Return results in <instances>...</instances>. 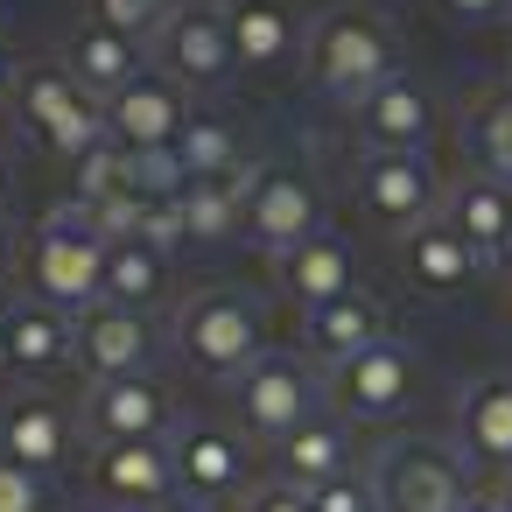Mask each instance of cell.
<instances>
[{"label": "cell", "mask_w": 512, "mask_h": 512, "mask_svg": "<svg viewBox=\"0 0 512 512\" xmlns=\"http://www.w3.org/2000/svg\"><path fill=\"white\" fill-rule=\"evenodd\" d=\"M169 456H176V491H190L204 505L211 498H232L246 484V442L232 428H183L169 442Z\"/></svg>", "instance_id": "cell-16"}, {"label": "cell", "mask_w": 512, "mask_h": 512, "mask_svg": "<svg viewBox=\"0 0 512 512\" xmlns=\"http://www.w3.org/2000/svg\"><path fill=\"white\" fill-rule=\"evenodd\" d=\"M162 512H204V505H162Z\"/></svg>", "instance_id": "cell-44"}, {"label": "cell", "mask_w": 512, "mask_h": 512, "mask_svg": "<svg viewBox=\"0 0 512 512\" xmlns=\"http://www.w3.org/2000/svg\"><path fill=\"white\" fill-rule=\"evenodd\" d=\"M71 337H78V316H57V309H15V330H8V358L15 372H50L71 358Z\"/></svg>", "instance_id": "cell-27"}, {"label": "cell", "mask_w": 512, "mask_h": 512, "mask_svg": "<svg viewBox=\"0 0 512 512\" xmlns=\"http://www.w3.org/2000/svg\"><path fill=\"white\" fill-rule=\"evenodd\" d=\"M372 491H379V512H456L470 498L456 456L435 449V442H393L379 456Z\"/></svg>", "instance_id": "cell-8"}, {"label": "cell", "mask_w": 512, "mask_h": 512, "mask_svg": "<svg viewBox=\"0 0 512 512\" xmlns=\"http://www.w3.org/2000/svg\"><path fill=\"white\" fill-rule=\"evenodd\" d=\"M141 239H148L155 253H169V246L183 239V211H176V204H148V218H141Z\"/></svg>", "instance_id": "cell-35"}, {"label": "cell", "mask_w": 512, "mask_h": 512, "mask_svg": "<svg viewBox=\"0 0 512 512\" xmlns=\"http://www.w3.org/2000/svg\"><path fill=\"white\" fill-rule=\"evenodd\" d=\"M176 351H183V365H197L211 379H239L246 365L267 358V316L239 288H204L176 309Z\"/></svg>", "instance_id": "cell-2"}, {"label": "cell", "mask_w": 512, "mask_h": 512, "mask_svg": "<svg viewBox=\"0 0 512 512\" xmlns=\"http://www.w3.org/2000/svg\"><path fill=\"white\" fill-rule=\"evenodd\" d=\"M15 127L43 148V155H85L92 141H106V106L64 71V64H29L15 71Z\"/></svg>", "instance_id": "cell-3"}, {"label": "cell", "mask_w": 512, "mask_h": 512, "mask_svg": "<svg viewBox=\"0 0 512 512\" xmlns=\"http://www.w3.org/2000/svg\"><path fill=\"white\" fill-rule=\"evenodd\" d=\"M302 57H309L316 92L358 106L365 92H379V85L393 78V22L372 15V8H330V15L302 36Z\"/></svg>", "instance_id": "cell-1"}, {"label": "cell", "mask_w": 512, "mask_h": 512, "mask_svg": "<svg viewBox=\"0 0 512 512\" xmlns=\"http://www.w3.org/2000/svg\"><path fill=\"white\" fill-rule=\"evenodd\" d=\"M183 239H232L246 225V183H183Z\"/></svg>", "instance_id": "cell-29"}, {"label": "cell", "mask_w": 512, "mask_h": 512, "mask_svg": "<svg viewBox=\"0 0 512 512\" xmlns=\"http://www.w3.org/2000/svg\"><path fill=\"white\" fill-rule=\"evenodd\" d=\"M15 85V64H8V43H0V92H8Z\"/></svg>", "instance_id": "cell-39"}, {"label": "cell", "mask_w": 512, "mask_h": 512, "mask_svg": "<svg viewBox=\"0 0 512 512\" xmlns=\"http://www.w3.org/2000/svg\"><path fill=\"white\" fill-rule=\"evenodd\" d=\"M0 512H43V477L0 456Z\"/></svg>", "instance_id": "cell-34"}, {"label": "cell", "mask_w": 512, "mask_h": 512, "mask_svg": "<svg viewBox=\"0 0 512 512\" xmlns=\"http://www.w3.org/2000/svg\"><path fill=\"white\" fill-rule=\"evenodd\" d=\"M456 512H498V498H463Z\"/></svg>", "instance_id": "cell-40"}, {"label": "cell", "mask_w": 512, "mask_h": 512, "mask_svg": "<svg viewBox=\"0 0 512 512\" xmlns=\"http://www.w3.org/2000/svg\"><path fill=\"white\" fill-rule=\"evenodd\" d=\"M358 141L372 148V155H421V141H428V127H435V99H428V85H414V78H386L379 92H365L358 106Z\"/></svg>", "instance_id": "cell-13"}, {"label": "cell", "mask_w": 512, "mask_h": 512, "mask_svg": "<svg viewBox=\"0 0 512 512\" xmlns=\"http://www.w3.org/2000/svg\"><path fill=\"white\" fill-rule=\"evenodd\" d=\"M470 141H477V155L491 162V176L512 183V92L477 99V113H470Z\"/></svg>", "instance_id": "cell-31"}, {"label": "cell", "mask_w": 512, "mask_h": 512, "mask_svg": "<svg viewBox=\"0 0 512 512\" xmlns=\"http://www.w3.org/2000/svg\"><path fill=\"white\" fill-rule=\"evenodd\" d=\"M183 127H190V92H183L169 71H141L134 85H120V92L106 99V141L127 148V155L176 148Z\"/></svg>", "instance_id": "cell-7"}, {"label": "cell", "mask_w": 512, "mask_h": 512, "mask_svg": "<svg viewBox=\"0 0 512 512\" xmlns=\"http://www.w3.org/2000/svg\"><path fill=\"white\" fill-rule=\"evenodd\" d=\"M155 15H162V0H92V22L99 29H120V36L155 29Z\"/></svg>", "instance_id": "cell-33"}, {"label": "cell", "mask_w": 512, "mask_h": 512, "mask_svg": "<svg viewBox=\"0 0 512 512\" xmlns=\"http://www.w3.org/2000/svg\"><path fill=\"white\" fill-rule=\"evenodd\" d=\"M239 64V50H232V29H225V8H176V15H162V71L190 92V85H218L225 71Z\"/></svg>", "instance_id": "cell-10"}, {"label": "cell", "mask_w": 512, "mask_h": 512, "mask_svg": "<svg viewBox=\"0 0 512 512\" xmlns=\"http://www.w3.org/2000/svg\"><path fill=\"white\" fill-rule=\"evenodd\" d=\"M0 197H8V155H0Z\"/></svg>", "instance_id": "cell-43"}, {"label": "cell", "mask_w": 512, "mask_h": 512, "mask_svg": "<svg viewBox=\"0 0 512 512\" xmlns=\"http://www.w3.org/2000/svg\"><path fill=\"white\" fill-rule=\"evenodd\" d=\"M239 512H309V491H295V484H267V491H253Z\"/></svg>", "instance_id": "cell-36"}, {"label": "cell", "mask_w": 512, "mask_h": 512, "mask_svg": "<svg viewBox=\"0 0 512 512\" xmlns=\"http://www.w3.org/2000/svg\"><path fill=\"white\" fill-rule=\"evenodd\" d=\"M29 288L57 316H85L99 302V288H106V239L92 232L85 211H57L36 232V246H29Z\"/></svg>", "instance_id": "cell-4"}, {"label": "cell", "mask_w": 512, "mask_h": 512, "mask_svg": "<svg viewBox=\"0 0 512 512\" xmlns=\"http://www.w3.org/2000/svg\"><path fill=\"white\" fill-rule=\"evenodd\" d=\"M64 449H71V414L57 407V400H15V407H0V456L8 463H22V470H50V463H64Z\"/></svg>", "instance_id": "cell-22"}, {"label": "cell", "mask_w": 512, "mask_h": 512, "mask_svg": "<svg viewBox=\"0 0 512 512\" xmlns=\"http://www.w3.org/2000/svg\"><path fill=\"white\" fill-rule=\"evenodd\" d=\"M400 274H407V288H421V295H463L470 281H477V253L456 239V225L435 211L428 225H414V232H400Z\"/></svg>", "instance_id": "cell-15"}, {"label": "cell", "mask_w": 512, "mask_h": 512, "mask_svg": "<svg viewBox=\"0 0 512 512\" xmlns=\"http://www.w3.org/2000/svg\"><path fill=\"white\" fill-rule=\"evenodd\" d=\"M414 379H421V365H414V351L393 344V337H379L372 351L330 365V393H337V407L358 414V421H386V414H400V407L414 400Z\"/></svg>", "instance_id": "cell-9"}, {"label": "cell", "mask_w": 512, "mask_h": 512, "mask_svg": "<svg viewBox=\"0 0 512 512\" xmlns=\"http://www.w3.org/2000/svg\"><path fill=\"white\" fill-rule=\"evenodd\" d=\"M92 477L120 505H162L176 491V456H169V442H106L92 456Z\"/></svg>", "instance_id": "cell-19"}, {"label": "cell", "mask_w": 512, "mask_h": 512, "mask_svg": "<svg viewBox=\"0 0 512 512\" xmlns=\"http://www.w3.org/2000/svg\"><path fill=\"white\" fill-rule=\"evenodd\" d=\"M225 29H232V50H239V64H253V71H267V64H288L295 57V15L281 8V0H232L225 8Z\"/></svg>", "instance_id": "cell-25"}, {"label": "cell", "mask_w": 512, "mask_h": 512, "mask_svg": "<svg viewBox=\"0 0 512 512\" xmlns=\"http://www.w3.org/2000/svg\"><path fill=\"white\" fill-rule=\"evenodd\" d=\"M8 330H15V302L0 295V351H8Z\"/></svg>", "instance_id": "cell-38"}, {"label": "cell", "mask_w": 512, "mask_h": 512, "mask_svg": "<svg viewBox=\"0 0 512 512\" xmlns=\"http://www.w3.org/2000/svg\"><path fill=\"white\" fill-rule=\"evenodd\" d=\"M85 428H92L99 449H106V442H162V435H169V393H162L148 372H134V379H99V386L85 393Z\"/></svg>", "instance_id": "cell-12"}, {"label": "cell", "mask_w": 512, "mask_h": 512, "mask_svg": "<svg viewBox=\"0 0 512 512\" xmlns=\"http://www.w3.org/2000/svg\"><path fill=\"white\" fill-rule=\"evenodd\" d=\"M302 337H309V351H316L323 365H344V358H358V351H372V344L386 337V309H379V295L351 288V295L309 309Z\"/></svg>", "instance_id": "cell-21"}, {"label": "cell", "mask_w": 512, "mask_h": 512, "mask_svg": "<svg viewBox=\"0 0 512 512\" xmlns=\"http://www.w3.org/2000/svg\"><path fill=\"white\" fill-rule=\"evenodd\" d=\"M148 316L141 309H120V302H92L85 316H78V337H71V358L92 372V386L99 379H134L141 365H148Z\"/></svg>", "instance_id": "cell-14"}, {"label": "cell", "mask_w": 512, "mask_h": 512, "mask_svg": "<svg viewBox=\"0 0 512 512\" xmlns=\"http://www.w3.org/2000/svg\"><path fill=\"white\" fill-rule=\"evenodd\" d=\"M274 274H281V295H295L302 309H323V302H337V295L358 288V253H351V239L316 232V239H302L295 253H281Z\"/></svg>", "instance_id": "cell-17"}, {"label": "cell", "mask_w": 512, "mask_h": 512, "mask_svg": "<svg viewBox=\"0 0 512 512\" xmlns=\"http://www.w3.org/2000/svg\"><path fill=\"white\" fill-rule=\"evenodd\" d=\"M162 281H169V253H155L148 239H120V246H106V288H99V302L141 309V302L162 295Z\"/></svg>", "instance_id": "cell-28"}, {"label": "cell", "mask_w": 512, "mask_h": 512, "mask_svg": "<svg viewBox=\"0 0 512 512\" xmlns=\"http://www.w3.org/2000/svg\"><path fill=\"white\" fill-rule=\"evenodd\" d=\"M8 253H15V239H8V225H0V267H8Z\"/></svg>", "instance_id": "cell-41"}, {"label": "cell", "mask_w": 512, "mask_h": 512, "mask_svg": "<svg viewBox=\"0 0 512 512\" xmlns=\"http://www.w3.org/2000/svg\"><path fill=\"white\" fill-rule=\"evenodd\" d=\"M442 15H456V22H491V15H505L512 0H435Z\"/></svg>", "instance_id": "cell-37"}, {"label": "cell", "mask_w": 512, "mask_h": 512, "mask_svg": "<svg viewBox=\"0 0 512 512\" xmlns=\"http://www.w3.org/2000/svg\"><path fill=\"white\" fill-rule=\"evenodd\" d=\"M358 204H365V218L414 232L435 218V169L421 155H365L358 162Z\"/></svg>", "instance_id": "cell-11"}, {"label": "cell", "mask_w": 512, "mask_h": 512, "mask_svg": "<svg viewBox=\"0 0 512 512\" xmlns=\"http://www.w3.org/2000/svg\"><path fill=\"white\" fill-rule=\"evenodd\" d=\"M302 421H316V372H309L302 358L267 351L260 365L239 372V428H246V435L288 442Z\"/></svg>", "instance_id": "cell-6"}, {"label": "cell", "mask_w": 512, "mask_h": 512, "mask_svg": "<svg viewBox=\"0 0 512 512\" xmlns=\"http://www.w3.org/2000/svg\"><path fill=\"white\" fill-rule=\"evenodd\" d=\"M281 449V477L295 484V491H316V484H330V477H344V463H351V442H344V428L337 421H302L288 442H274Z\"/></svg>", "instance_id": "cell-26"}, {"label": "cell", "mask_w": 512, "mask_h": 512, "mask_svg": "<svg viewBox=\"0 0 512 512\" xmlns=\"http://www.w3.org/2000/svg\"><path fill=\"white\" fill-rule=\"evenodd\" d=\"M309 512H379V491H372V477H330V484H316L309 491Z\"/></svg>", "instance_id": "cell-32"}, {"label": "cell", "mask_w": 512, "mask_h": 512, "mask_svg": "<svg viewBox=\"0 0 512 512\" xmlns=\"http://www.w3.org/2000/svg\"><path fill=\"white\" fill-rule=\"evenodd\" d=\"M176 162H183L190 183H246V176H253L239 127L218 120V113H190V127L176 134Z\"/></svg>", "instance_id": "cell-24"}, {"label": "cell", "mask_w": 512, "mask_h": 512, "mask_svg": "<svg viewBox=\"0 0 512 512\" xmlns=\"http://www.w3.org/2000/svg\"><path fill=\"white\" fill-rule=\"evenodd\" d=\"M456 442L470 463L512 470V372H491L456 400Z\"/></svg>", "instance_id": "cell-18"}, {"label": "cell", "mask_w": 512, "mask_h": 512, "mask_svg": "<svg viewBox=\"0 0 512 512\" xmlns=\"http://www.w3.org/2000/svg\"><path fill=\"white\" fill-rule=\"evenodd\" d=\"M64 169H71V211H92V204H106L113 190H127V148H113V141H92V148L71 155Z\"/></svg>", "instance_id": "cell-30"}, {"label": "cell", "mask_w": 512, "mask_h": 512, "mask_svg": "<svg viewBox=\"0 0 512 512\" xmlns=\"http://www.w3.org/2000/svg\"><path fill=\"white\" fill-rule=\"evenodd\" d=\"M442 218L456 225V239H463L477 260H491V253L512 246V183H505V176H463V183L449 190Z\"/></svg>", "instance_id": "cell-20"}, {"label": "cell", "mask_w": 512, "mask_h": 512, "mask_svg": "<svg viewBox=\"0 0 512 512\" xmlns=\"http://www.w3.org/2000/svg\"><path fill=\"white\" fill-rule=\"evenodd\" d=\"M498 512H512V477H505V491H498Z\"/></svg>", "instance_id": "cell-42"}, {"label": "cell", "mask_w": 512, "mask_h": 512, "mask_svg": "<svg viewBox=\"0 0 512 512\" xmlns=\"http://www.w3.org/2000/svg\"><path fill=\"white\" fill-rule=\"evenodd\" d=\"M246 232H253V246H267V253H295L302 239L323 232V190H316L302 169H288V162L253 169V176H246Z\"/></svg>", "instance_id": "cell-5"}, {"label": "cell", "mask_w": 512, "mask_h": 512, "mask_svg": "<svg viewBox=\"0 0 512 512\" xmlns=\"http://www.w3.org/2000/svg\"><path fill=\"white\" fill-rule=\"evenodd\" d=\"M99 106L120 92V85H134L141 78V43L134 36H120V29H99V22H85L78 36H71V64H64Z\"/></svg>", "instance_id": "cell-23"}]
</instances>
